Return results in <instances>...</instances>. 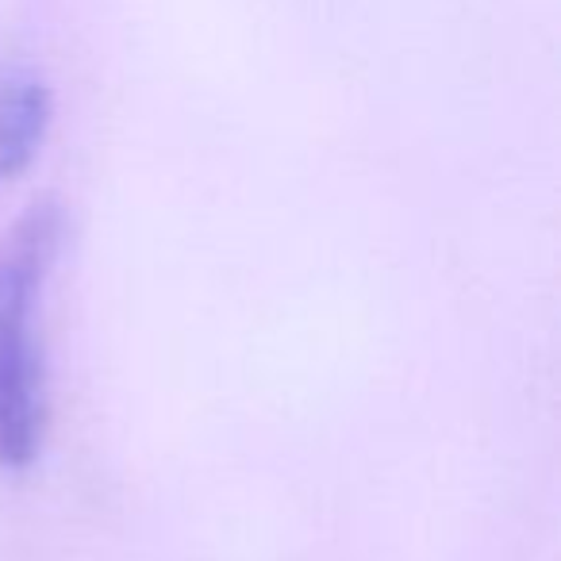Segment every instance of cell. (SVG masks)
Returning a JSON list of instances; mask_svg holds the SVG:
<instances>
[{"mask_svg":"<svg viewBox=\"0 0 561 561\" xmlns=\"http://www.w3.org/2000/svg\"><path fill=\"white\" fill-rule=\"evenodd\" d=\"M66 239V208L35 201L0 239V469L24 473L47 438L39 305Z\"/></svg>","mask_w":561,"mask_h":561,"instance_id":"1","label":"cell"},{"mask_svg":"<svg viewBox=\"0 0 561 561\" xmlns=\"http://www.w3.org/2000/svg\"><path fill=\"white\" fill-rule=\"evenodd\" d=\"M55 101L43 78L16 66H0V181L16 178L50 131Z\"/></svg>","mask_w":561,"mask_h":561,"instance_id":"2","label":"cell"}]
</instances>
